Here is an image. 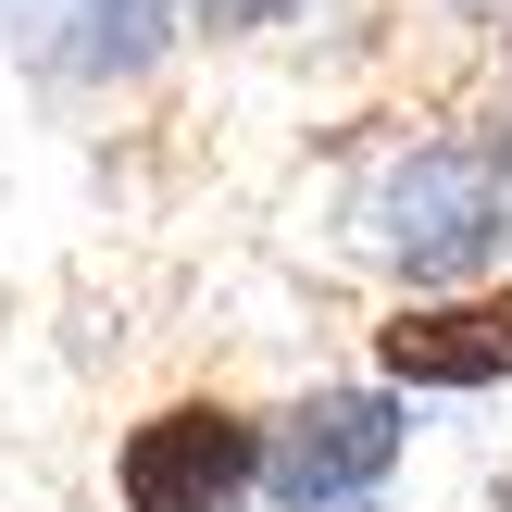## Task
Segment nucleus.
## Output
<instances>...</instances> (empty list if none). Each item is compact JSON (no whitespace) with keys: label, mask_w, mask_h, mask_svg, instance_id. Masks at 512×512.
I'll use <instances>...</instances> for the list:
<instances>
[{"label":"nucleus","mask_w":512,"mask_h":512,"mask_svg":"<svg viewBox=\"0 0 512 512\" xmlns=\"http://www.w3.org/2000/svg\"><path fill=\"white\" fill-rule=\"evenodd\" d=\"M363 250L400 263L413 288H438V300L463 288V275H488L512 250V138L463 125V138L400 150V163L375 175V200H363Z\"/></svg>","instance_id":"nucleus-1"},{"label":"nucleus","mask_w":512,"mask_h":512,"mask_svg":"<svg viewBox=\"0 0 512 512\" xmlns=\"http://www.w3.org/2000/svg\"><path fill=\"white\" fill-rule=\"evenodd\" d=\"M250 488H263V425L238 400H163L113 450V500L125 512H238Z\"/></svg>","instance_id":"nucleus-2"},{"label":"nucleus","mask_w":512,"mask_h":512,"mask_svg":"<svg viewBox=\"0 0 512 512\" xmlns=\"http://www.w3.org/2000/svg\"><path fill=\"white\" fill-rule=\"evenodd\" d=\"M388 463H400L388 388H313V400H288V425H263V488L288 512H338V500L388 488Z\"/></svg>","instance_id":"nucleus-3"},{"label":"nucleus","mask_w":512,"mask_h":512,"mask_svg":"<svg viewBox=\"0 0 512 512\" xmlns=\"http://www.w3.org/2000/svg\"><path fill=\"white\" fill-rule=\"evenodd\" d=\"M375 363L400 388H512V288H450V300H400L375 325Z\"/></svg>","instance_id":"nucleus-4"},{"label":"nucleus","mask_w":512,"mask_h":512,"mask_svg":"<svg viewBox=\"0 0 512 512\" xmlns=\"http://www.w3.org/2000/svg\"><path fill=\"white\" fill-rule=\"evenodd\" d=\"M275 13H300V0H200V25H225V38L238 25H275Z\"/></svg>","instance_id":"nucleus-5"}]
</instances>
